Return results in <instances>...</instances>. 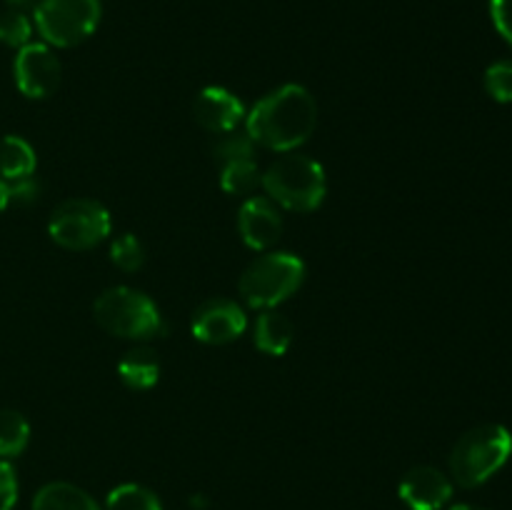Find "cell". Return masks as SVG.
<instances>
[{"instance_id":"obj_1","label":"cell","mask_w":512,"mask_h":510,"mask_svg":"<svg viewBox=\"0 0 512 510\" xmlns=\"http://www.w3.org/2000/svg\"><path fill=\"white\" fill-rule=\"evenodd\" d=\"M318 125V103L313 93L298 83L273 90L245 115V133L263 148L290 153L300 148Z\"/></svg>"},{"instance_id":"obj_2","label":"cell","mask_w":512,"mask_h":510,"mask_svg":"<svg viewBox=\"0 0 512 510\" xmlns=\"http://www.w3.org/2000/svg\"><path fill=\"white\" fill-rule=\"evenodd\" d=\"M512 455V433L505 425L485 423L468 430L450 453V473L460 488L488 483Z\"/></svg>"},{"instance_id":"obj_3","label":"cell","mask_w":512,"mask_h":510,"mask_svg":"<svg viewBox=\"0 0 512 510\" xmlns=\"http://www.w3.org/2000/svg\"><path fill=\"white\" fill-rule=\"evenodd\" d=\"M260 185L273 203L295 213H310L320 208L328 193L323 165L300 153H288L275 160L260 178Z\"/></svg>"},{"instance_id":"obj_4","label":"cell","mask_w":512,"mask_h":510,"mask_svg":"<svg viewBox=\"0 0 512 510\" xmlns=\"http://www.w3.org/2000/svg\"><path fill=\"white\" fill-rule=\"evenodd\" d=\"M93 318L105 333L128 340H150L165 333L158 305L140 290L115 285L103 290L93 303Z\"/></svg>"},{"instance_id":"obj_5","label":"cell","mask_w":512,"mask_h":510,"mask_svg":"<svg viewBox=\"0 0 512 510\" xmlns=\"http://www.w3.org/2000/svg\"><path fill=\"white\" fill-rule=\"evenodd\" d=\"M305 280V263L293 253H265L240 275V298L250 308L270 310L298 293Z\"/></svg>"},{"instance_id":"obj_6","label":"cell","mask_w":512,"mask_h":510,"mask_svg":"<svg viewBox=\"0 0 512 510\" xmlns=\"http://www.w3.org/2000/svg\"><path fill=\"white\" fill-rule=\"evenodd\" d=\"M113 220L98 200L70 198L50 213L48 233L65 250H88L110 235Z\"/></svg>"},{"instance_id":"obj_7","label":"cell","mask_w":512,"mask_h":510,"mask_svg":"<svg viewBox=\"0 0 512 510\" xmlns=\"http://www.w3.org/2000/svg\"><path fill=\"white\" fill-rule=\"evenodd\" d=\"M100 23V0H38L35 28L55 48H73L95 33Z\"/></svg>"},{"instance_id":"obj_8","label":"cell","mask_w":512,"mask_h":510,"mask_svg":"<svg viewBox=\"0 0 512 510\" xmlns=\"http://www.w3.org/2000/svg\"><path fill=\"white\" fill-rule=\"evenodd\" d=\"M15 85L30 100L50 98L60 88L63 68L45 43H28L18 50L13 63Z\"/></svg>"},{"instance_id":"obj_9","label":"cell","mask_w":512,"mask_h":510,"mask_svg":"<svg viewBox=\"0 0 512 510\" xmlns=\"http://www.w3.org/2000/svg\"><path fill=\"white\" fill-rule=\"evenodd\" d=\"M248 328V315L235 300L213 298L205 300L193 313V338L208 345H225L238 340Z\"/></svg>"},{"instance_id":"obj_10","label":"cell","mask_w":512,"mask_h":510,"mask_svg":"<svg viewBox=\"0 0 512 510\" xmlns=\"http://www.w3.org/2000/svg\"><path fill=\"white\" fill-rule=\"evenodd\" d=\"M400 498L410 510H440L453 498V483L433 465H415L400 480Z\"/></svg>"},{"instance_id":"obj_11","label":"cell","mask_w":512,"mask_h":510,"mask_svg":"<svg viewBox=\"0 0 512 510\" xmlns=\"http://www.w3.org/2000/svg\"><path fill=\"white\" fill-rule=\"evenodd\" d=\"M238 230L240 238L248 248L268 250L283 235V218L270 198H248L238 213Z\"/></svg>"},{"instance_id":"obj_12","label":"cell","mask_w":512,"mask_h":510,"mask_svg":"<svg viewBox=\"0 0 512 510\" xmlns=\"http://www.w3.org/2000/svg\"><path fill=\"white\" fill-rule=\"evenodd\" d=\"M193 115L200 128L223 135L238 128L240 120L245 118V108L230 90L210 85V88L200 90V95L195 98Z\"/></svg>"},{"instance_id":"obj_13","label":"cell","mask_w":512,"mask_h":510,"mask_svg":"<svg viewBox=\"0 0 512 510\" xmlns=\"http://www.w3.org/2000/svg\"><path fill=\"white\" fill-rule=\"evenodd\" d=\"M295 328L290 323L288 315L278 313V310H263L255 320V348L265 355H285L293 345Z\"/></svg>"},{"instance_id":"obj_14","label":"cell","mask_w":512,"mask_h":510,"mask_svg":"<svg viewBox=\"0 0 512 510\" xmlns=\"http://www.w3.org/2000/svg\"><path fill=\"white\" fill-rule=\"evenodd\" d=\"M33 510H100V505L78 485L55 480L35 493Z\"/></svg>"},{"instance_id":"obj_15","label":"cell","mask_w":512,"mask_h":510,"mask_svg":"<svg viewBox=\"0 0 512 510\" xmlns=\"http://www.w3.org/2000/svg\"><path fill=\"white\" fill-rule=\"evenodd\" d=\"M118 375L130 390H148L158 383L160 363L150 348H133L120 358Z\"/></svg>"},{"instance_id":"obj_16","label":"cell","mask_w":512,"mask_h":510,"mask_svg":"<svg viewBox=\"0 0 512 510\" xmlns=\"http://www.w3.org/2000/svg\"><path fill=\"white\" fill-rule=\"evenodd\" d=\"M35 165H38V158L28 140L20 135H5L0 140V178L5 183L30 178L35 173Z\"/></svg>"},{"instance_id":"obj_17","label":"cell","mask_w":512,"mask_h":510,"mask_svg":"<svg viewBox=\"0 0 512 510\" xmlns=\"http://www.w3.org/2000/svg\"><path fill=\"white\" fill-rule=\"evenodd\" d=\"M30 440V423L18 410H0V458H18Z\"/></svg>"},{"instance_id":"obj_18","label":"cell","mask_w":512,"mask_h":510,"mask_svg":"<svg viewBox=\"0 0 512 510\" xmlns=\"http://www.w3.org/2000/svg\"><path fill=\"white\" fill-rule=\"evenodd\" d=\"M260 170L258 163L253 158L233 160V163H225L220 170V188L228 195H250L260 185Z\"/></svg>"},{"instance_id":"obj_19","label":"cell","mask_w":512,"mask_h":510,"mask_svg":"<svg viewBox=\"0 0 512 510\" xmlns=\"http://www.w3.org/2000/svg\"><path fill=\"white\" fill-rule=\"evenodd\" d=\"M105 510H163L158 495L138 483H123L110 490Z\"/></svg>"},{"instance_id":"obj_20","label":"cell","mask_w":512,"mask_h":510,"mask_svg":"<svg viewBox=\"0 0 512 510\" xmlns=\"http://www.w3.org/2000/svg\"><path fill=\"white\" fill-rule=\"evenodd\" d=\"M110 260L118 265L123 273H135L145 263V248L133 233H123L110 245Z\"/></svg>"},{"instance_id":"obj_21","label":"cell","mask_w":512,"mask_h":510,"mask_svg":"<svg viewBox=\"0 0 512 510\" xmlns=\"http://www.w3.org/2000/svg\"><path fill=\"white\" fill-rule=\"evenodd\" d=\"M30 35H33V23L28 15L20 10H5L0 15V43L3 45L20 50L30 43Z\"/></svg>"},{"instance_id":"obj_22","label":"cell","mask_w":512,"mask_h":510,"mask_svg":"<svg viewBox=\"0 0 512 510\" xmlns=\"http://www.w3.org/2000/svg\"><path fill=\"white\" fill-rule=\"evenodd\" d=\"M253 138L248 133H223L218 138V143L213 145V158L218 160L220 165L233 163V160H243V158H253Z\"/></svg>"},{"instance_id":"obj_23","label":"cell","mask_w":512,"mask_h":510,"mask_svg":"<svg viewBox=\"0 0 512 510\" xmlns=\"http://www.w3.org/2000/svg\"><path fill=\"white\" fill-rule=\"evenodd\" d=\"M485 90L498 103H512V60H498L485 70Z\"/></svg>"},{"instance_id":"obj_24","label":"cell","mask_w":512,"mask_h":510,"mask_svg":"<svg viewBox=\"0 0 512 510\" xmlns=\"http://www.w3.org/2000/svg\"><path fill=\"white\" fill-rule=\"evenodd\" d=\"M40 198V183L30 175V178H20L8 183V208L15 205V208H28L35 200Z\"/></svg>"},{"instance_id":"obj_25","label":"cell","mask_w":512,"mask_h":510,"mask_svg":"<svg viewBox=\"0 0 512 510\" xmlns=\"http://www.w3.org/2000/svg\"><path fill=\"white\" fill-rule=\"evenodd\" d=\"M18 503V478L8 460H0V510H13Z\"/></svg>"},{"instance_id":"obj_26","label":"cell","mask_w":512,"mask_h":510,"mask_svg":"<svg viewBox=\"0 0 512 510\" xmlns=\"http://www.w3.org/2000/svg\"><path fill=\"white\" fill-rule=\"evenodd\" d=\"M490 18L495 30L512 45V0H490Z\"/></svg>"},{"instance_id":"obj_27","label":"cell","mask_w":512,"mask_h":510,"mask_svg":"<svg viewBox=\"0 0 512 510\" xmlns=\"http://www.w3.org/2000/svg\"><path fill=\"white\" fill-rule=\"evenodd\" d=\"M5 3H8V10H20V13H25L28 8L38 5V0H5Z\"/></svg>"},{"instance_id":"obj_28","label":"cell","mask_w":512,"mask_h":510,"mask_svg":"<svg viewBox=\"0 0 512 510\" xmlns=\"http://www.w3.org/2000/svg\"><path fill=\"white\" fill-rule=\"evenodd\" d=\"M5 208H8V183L0 178V213H3Z\"/></svg>"},{"instance_id":"obj_29","label":"cell","mask_w":512,"mask_h":510,"mask_svg":"<svg viewBox=\"0 0 512 510\" xmlns=\"http://www.w3.org/2000/svg\"><path fill=\"white\" fill-rule=\"evenodd\" d=\"M450 510H490V508H483V505H470V503H458L453 505Z\"/></svg>"}]
</instances>
